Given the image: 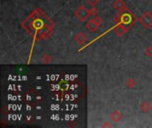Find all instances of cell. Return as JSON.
<instances>
[{
	"mask_svg": "<svg viewBox=\"0 0 152 128\" xmlns=\"http://www.w3.org/2000/svg\"><path fill=\"white\" fill-rule=\"evenodd\" d=\"M54 25L53 20H51L40 8H36L21 22L22 28L36 41L47 39L52 37Z\"/></svg>",
	"mask_w": 152,
	"mask_h": 128,
	"instance_id": "obj_1",
	"label": "cell"
},
{
	"mask_svg": "<svg viewBox=\"0 0 152 128\" xmlns=\"http://www.w3.org/2000/svg\"><path fill=\"white\" fill-rule=\"evenodd\" d=\"M120 19H121L120 23L123 24L127 29H130L135 24V22H137V20H139L134 15V13L131 12L128 8L126 11L120 12Z\"/></svg>",
	"mask_w": 152,
	"mask_h": 128,
	"instance_id": "obj_2",
	"label": "cell"
},
{
	"mask_svg": "<svg viewBox=\"0 0 152 128\" xmlns=\"http://www.w3.org/2000/svg\"><path fill=\"white\" fill-rule=\"evenodd\" d=\"M75 16L77 19H78L80 21H86L89 17H90V12L89 10L86 8V5L81 4L74 12Z\"/></svg>",
	"mask_w": 152,
	"mask_h": 128,
	"instance_id": "obj_3",
	"label": "cell"
},
{
	"mask_svg": "<svg viewBox=\"0 0 152 128\" xmlns=\"http://www.w3.org/2000/svg\"><path fill=\"white\" fill-rule=\"evenodd\" d=\"M138 21L141 23V25L145 28L146 29H149L152 27V12L150 11L144 12V13L139 18Z\"/></svg>",
	"mask_w": 152,
	"mask_h": 128,
	"instance_id": "obj_4",
	"label": "cell"
},
{
	"mask_svg": "<svg viewBox=\"0 0 152 128\" xmlns=\"http://www.w3.org/2000/svg\"><path fill=\"white\" fill-rule=\"evenodd\" d=\"M113 7L117 11H118L119 12H124V11H126L127 9L126 4L124 0H116L113 3Z\"/></svg>",
	"mask_w": 152,
	"mask_h": 128,
	"instance_id": "obj_5",
	"label": "cell"
},
{
	"mask_svg": "<svg viewBox=\"0 0 152 128\" xmlns=\"http://www.w3.org/2000/svg\"><path fill=\"white\" fill-rule=\"evenodd\" d=\"M110 119H111L112 122H114V123H118L119 121L122 120L123 115H122V113H121L119 110H114L113 112L110 113Z\"/></svg>",
	"mask_w": 152,
	"mask_h": 128,
	"instance_id": "obj_6",
	"label": "cell"
},
{
	"mask_svg": "<svg viewBox=\"0 0 152 128\" xmlns=\"http://www.w3.org/2000/svg\"><path fill=\"white\" fill-rule=\"evenodd\" d=\"M74 40L78 45H84V44H86L87 42V37L83 32H80V33H78V34H77L75 36Z\"/></svg>",
	"mask_w": 152,
	"mask_h": 128,
	"instance_id": "obj_7",
	"label": "cell"
},
{
	"mask_svg": "<svg viewBox=\"0 0 152 128\" xmlns=\"http://www.w3.org/2000/svg\"><path fill=\"white\" fill-rule=\"evenodd\" d=\"M114 30H115V33L118 35V36H119V37H123L126 33V31L128 30L123 24H121V23H119V24H117V26L115 27V29H114Z\"/></svg>",
	"mask_w": 152,
	"mask_h": 128,
	"instance_id": "obj_8",
	"label": "cell"
},
{
	"mask_svg": "<svg viewBox=\"0 0 152 128\" xmlns=\"http://www.w3.org/2000/svg\"><path fill=\"white\" fill-rule=\"evenodd\" d=\"M86 28L90 31V32H95L97 29H98V28H99V26L94 21V20L92 19V20H90L88 22H86Z\"/></svg>",
	"mask_w": 152,
	"mask_h": 128,
	"instance_id": "obj_9",
	"label": "cell"
},
{
	"mask_svg": "<svg viewBox=\"0 0 152 128\" xmlns=\"http://www.w3.org/2000/svg\"><path fill=\"white\" fill-rule=\"evenodd\" d=\"M140 108H141V111H142V112H143V113H148V112L151 110V105L148 102L144 101V102H142L141 103Z\"/></svg>",
	"mask_w": 152,
	"mask_h": 128,
	"instance_id": "obj_10",
	"label": "cell"
},
{
	"mask_svg": "<svg viewBox=\"0 0 152 128\" xmlns=\"http://www.w3.org/2000/svg\"><path fill=\"white\" fill-rule=\"evenodd\" d=\"M42 61L45 64H48L52 61V56L49 55L48 53H45L43 56H42Z\"/></svg>",
	"mask_w": 152,
	"mask_h": 128,
	"instance_id": "obj_11",
	"label": "cell"
},
{
	"mask_svg": "<svg viewBox=\"0 0 152 128\" xmlns=\"http://www.w3.org/2000/svg\"><path fill=\"white\" fill-rule=\"evenodd\" d=\"M136 86V82L134 78H129L127 81H126V86L130 89H133L134 88V86Z\"/></svg>",
	"mask_w": 152,
	"mask_h": 128,
	"instance_id": "obj_12",
	"label": "cell"
},
{
	"mask_svg": "<svg viewBox=\"0 0 152 128\" xmlns=\"http://www.w3.org/2000/svg\"><path fill=\"white\" fill-rule=\"evenodd\" d=\"M93 20H94V22H95L99 27L102 25V21H103V20H102V19L100 16H97V15H96V16H94Z\"/></svg>",
	"mask_w": 152,
	"mask_h": 128,
	"instance_id": "obj_13",
	"label": "cell"
},
{
	"mask_svg": "<svg viewBox=\"0 0 152 128\" xmlns=\"http://www.w3.org/2000/svg\"><path fill=\"white\" fill-rule=\"evenodd\" d=\"M90 12V16H96L98 13V9L95 6H92V8L89 10Z\"/></svg>",
	"mask_w": 152,
	"mask_h": 128,
	"instance_id": "obj_14",
	"label": "cell"
},
{
	"mask_svg": "<svg viewBox=\"0 0 152 128\" xmlns=\"http://www.w3.org/2000/svg\"><path fill=\"white\" fill-rule=\"evenodd\" d=\"M145 55L149 58H152V45L149 46L146 50H145Z\"/></svg>",
	"mask_w": 152,
	"mask_h": 128,
	"instance_id": "obj_15",
	"label": "cell"
},
{
	"mask_svg": "<svg viewBox=\"0 0 152 128\" xmlns=\"http://www.w3.org/2000/svg\"><path fill=\"white\" fill-rule=\"evenodd\" d=\"M86 1L91 6H95L99 3V0H86Z\"/></svg>",
	"mask_w": 152,
	"mask_h": 128,
	"instance_id": "obj_16",
	"label": "cell"
},
{
	"mask_svg": "<svg viewBox=\"0 0 152 128\" xmlns=\"http://www.w3.org/2000/svg\"><path fill=\"white\" fill-rule=\"evenodd\" d=\"M120 20H121V19H120V13H118V14H117V15L115 16L114 21H115L117 24H119V23H120Z\"/></svg>",
	"mask_w": 152,
	"mask_h": 128,
	"instance_id": "obj_17",
	"label": "cell"
},
{
	"mask_svg": "<svg viewBox=\"0 0 152 128\" xmlns=\"http://www.w3.org/2000/svg\"><path fill=\"white\" fill-rule=\"evenodd\" d=\"M102 127H112V126H111V124H110V122H108V121H105L102 125Z\"/></svg>",
	"mask_w": 152,
	"mask_h": 128,
	"instance_id": "obj_18",
	"label": "cell"
}]
</instances>
